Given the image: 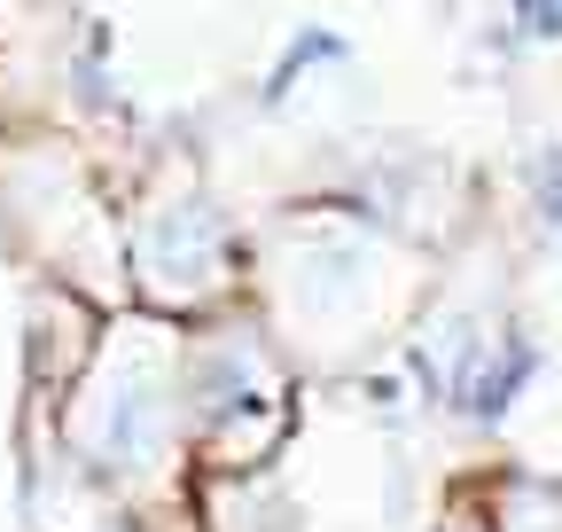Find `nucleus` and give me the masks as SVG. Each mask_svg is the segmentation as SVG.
<instances>
[{"label":"nucleus","mask_w":562,"mask_h":532,"mask_svg":"<svg viewBox=\"0 0 562 532\" xmlns=\"http://www.w3.org/2000/svg\"><path fill=\"white\" fill-rule=\"evenodd\" d=\"M516 9H524V24H531L539 40H554V32H562V0H516Z\"/></svg>","instance_id":"obj_1"}]
</instances>
